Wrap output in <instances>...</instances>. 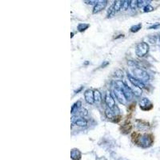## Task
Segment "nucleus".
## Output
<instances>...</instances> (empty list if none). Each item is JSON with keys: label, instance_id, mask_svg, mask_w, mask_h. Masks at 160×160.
<instances>
[{"label": "nucleus", "instance_id": "nucleus-1", "mask_svg": "<svg viewBox=\"0 0 160 160\" xmlns=\"http://www.w3.org/2000/svg\"><path fill=\"white\" fill-rule=\"evenodd\" d=\"M115 84H116V87L119 88L121 91L123 92L124 95L127 98V100H130L133 98L134 94L131 91V89L127 84H125L123 82L118 80V81L115 82Z\"/></svg>", "mask_w": 160, "mask_h": 160}, {"label": "nucleus", "instance_id": "nucleus-2", "mask_svg": "<svg viewBox=\"0 0 160 160\" xmlns=\"http://www.w3.org/2000/svg\"><path fill=\"white\" fill-rule=\"evenodd\" d=\"M134 73V78H135L136 79H138L140 82H147L149 80V75L146 72L145 70L140 69L139 67H136L133 70Z\"/></svg>", "mask_w": 160, "mask_h": 160}, {"label": "nucleus", "instance_id": "nucleus-3", "mask_svg": "<svg viewBox=\"0 0 160 160\" xmlns=\"http://www.w3.org/2000/svg\"><path fill=\"white\" fill-rule=\"evenodd\" d=\"M148 51H149V46L146 42H140L136 47L135 53L139 57H144L147 54Z\"/></svg>", "mask_w": 160, "mask_h": 160}, {"label": "nucleus", "instance_id": "nucleus-4", "mask_svg": "<svg viewBox=\"0 0 160 160\" xmlns=\"http://www.w3.org/2000/svg\"><path fill=\"white\" fill-rule=\"evenodd\" d=\"M114 93H115V97H116V99L118 100L119 103H122V104H126V103H127V98L125 97L123 92L121 91L119 88L115 87V89H114Z\"/></svg>", "mask_w": 160, "mask_h": 160}, {"label": "nucleus", "instance_id": "nucleus-5", "mask_svg": "<svg viewBox=\"0 0 160 160\" xmlns=\"http://www.w3.org/2000/svg\"><path fill=\"white\" fill-rule=\"evenodd\" d=\"M139 106H140V108L142 109V111H150L153 107V104L148 99L144 98V99H142L140 101Z\"/></svg>", "mask_w": 160, "mask_h": 160}, {"label": "nucleus", "instance_id": "nucleus-6", "mask_svg": "<svg viewBox=\"0 0 160 160\" xmlns=\"http://www.w3.org/2000/svg\"><path fill=\"white\" fill-rule=\"evenodd\" d=\"M105 103L108 106L110 109H114L115 107V99H113V97L111 96V94L110 93L109 91H107L106 94V97H105Z\"/></svg>", "mask_w": 160, "mask_h": 160}, {"label": "nucleus", "instance_id": "nucleus-7", "mask_svg": "<svg viewBox=\"0 0 160 160\" xmlns=\"http://www.w3.org/2000/svg\"><path fill=\"white\" fill-rule=\"evenodd\" d=\"M107 1H100L95 4V6H94L93 14H97V13L102 11L103 9H105V7L107 5Z\"/></svg>", "mask_w": 160, "mask_h": 160}, {"label": "nucleus", "instance_id": "nucleus-8", "mask_svg": "<svg viewBox=\"0 0 160 160\" xmlns=\"http://www.w3.org/2000/svg\"><path fill=\"white\" fill-rule=\"evenodd\" d=\"M85 99L87 101V103L89 104H94V91L91 89H88L85 91L84 93Z\"/></svg>", "mask_w": 160, "mask_h": 160}, {"label": "nucleus", "instance_id": "nucleus-9", "mask_svg": "<svg viewBox=\"0 0 160 160\" xmlns=\"http://www.w3.org/2000/svg\"><path fill=\"white\" fill-rule=\"evenodd\" d=\"M128 79H129V81L130 82V83L134 86H135L137 87L140 88V89H142V88L145 87V85L143 82H140L138 79H136L135 78H134L133 76H131L130 75H128Z\"/></svg>", "mask_w": 160, "mask_h": 160}, {"label": "nucleus", "instance_id": "nucleus-10", "mask_svg": "<svg viewBox=\"0 0 160 160\" xmlns=\"http://www.w3.org/2000/svg\"><path fill=\"white\" fill-rule=\"evenodd\" d=\"M70 157H71L72 160H80L81 152L78 149H73L70 152Z\"/></svg>", "mask_w": 160, "mask_h": 160}, {"label": "nucleus", "instance_id": "nucleus-11", "mask_svg": "<svg viewBox=\"0 0 160 160\" xmlns=\"http://www.w3.org/2000/svg\"><path fill=\"white\" fill-rule=\"evenodd\" d=\"M131 128H132V126H131V124L130 123H127V121L121 127V130H122V132L124 134H127L129 133L131 130Z\"/></svg>", "mask_w": 160, "mask_h": 160}, {"label": "nucleus", "instance_id": "nucleus-12", "mask_svg": "<svg viewBox=\"0 0 160 160\" xmlns=\"http://www.w3.org/2000/svg\"><path fill=\"white\" fill-rule=\"evenodd\" d=\"M73 123H75V125H77V126H79V127H85V126L87 125V120L83 118H80V117H79L78 119H76Z\"/></svg>", "mask_w": 160, "mask_h": 160}, {"label": "nucleus", "instance_id": "nucleus-13", "mask_svg": "<svg viewBox=\"0 0 160 160\" xmlns=\"http://www.w3.org/2000/svg\"><path fill=\"white\" fill-rule=\"evenodd\" d=\"M123 1H119V0L115 1L114 4H113V7H114V10H115V12L119 11L123 8Z\"/></svg>", "mask_w": 160, "mask_h": 160}, {"label": "nucleus", "instance_id": "nucleus-14", "mask_svg": "<svg viewBox=\"0 0 160 160\" xmlns=\"http://www.w3.org/2000/svg\"><path fill=\"white\" fill-rule=\"evenodd\" d=\"M81 106H82V103L80 102V101L76 102V103L73 105L72 107H71V113H72V114L75 113V112L77 113V112L79 111V110L82 108Z\"/></svg>", "mask_w": 160, "mask_h": 160}, {"label": "nucleus", "instance_id": "nucleus-15", "mask_svg": "<svg viewBox=\"0 0 160 160\" xmlns=\"http://www.w3.org/2000/svg\"><path fill=\"white\" fill-rule=\"evenodd\" d=\"M105 114H106V116L107 117V118H109V119H111V120H114V118H115V117L116 116V115H115V113H114V111H112L111 109H106V111H105Z\"/></svg>", "mask_w": 160, "mask_h": 160}, {"label": "nucleus", "instance_id": "nucleus-16", "mask_svg": "<svg viewBox=\"0 0 160 160\" xmlns=\"http://www.w3.org/2000/svg\"><path fill=\"white\" fill-rule=\"evenodd\" d=\"M94 102L95 103H100L101 102V93L98 90H94Z\"/></svg>", "mask_w": 160, "mask_h": 160}, {"label": "nucleus", "instance_id": "nucleus-17", "mask_svg": "<svg viewBox=\"0 0 160 160\" xmlns=\"http://www.w3.org/2000/svg\"><path fill=\"white\" fill-rule=\"evenodd\" d=\"M87 115H88V111L85 108H81L79 111L76 113V116L80 117V118L87 116Z\"/></svg>", "mask_w": 160, "mask_h": 160}, {"label": "nucleus", "instance_id": "nucleus-18", "mask_svg": "<svg viewBox=\"0 0 160 160\" xmlns=\"http://www.w3.org/2000/svg\"><path fill=\"white\" fill-rule=\"evenodd\" d=\"M90 25L89 24H86V23H81V24H79L78 26V30L80 31V32H82V31H84L86 29H87L88 27H89Z\"/></svg>", "mask_w": 160, "mask_h": 160}, {"label": "nucleus", "instance_id": "nucleus-19", "mask_svg": "<svg viewBox=\"0 0 160 160\" xmlns=\"http://www.w3.org/2000/svg\"><path fill=\"white\" fill-rule=\"evenodd\" d=\"M141 27H142V24H141V23H139V24L138 25H135V26H133V27L130 28V31L133 32V33H135V32L139 31V30L141 29Z\"/></svg>", "mask_w": 160, "mask_h": 160}, {"label": "nucleus", "instance_id": "nucleus-20", "mask_svg": "<svg viewBox=\"0 0 160 160\" xmlns=\"http://www.w3.org/2000/svg\"><path fill=\"white\" fill-rule=\"evenodd\" d=\"M138 6V1L137 0H131L130 1V7L132 10H135Z\"/></svg>", "mask_w": 160, "mask_h": 160}, {"label": "nucleus", "instance_id": "nucleus-21", "mask_svg": "<svg viewBox=\"0 0 160 160\" xmlns=\"http://www.w3.org/2000/svg\"><path fill=\"white\" fill-rule=\"evenodd\" d=\"M153 10H154L153 6H151L150 4H148V5H147V6L143 7V11L144 12H151Z\"/></svg>", "mask_w": 160, "mask_h": 160}, {"label": "nucleus", "instance_id": "nucleus-22", "mask_svg": "<svg viewBox=\"0 0 160 160\" xmlns=\"http://www.w3.org/2000/svg\"><path fill=\"white\" fill-rule=\"evenodd\" d=\"M115 13V10H114V7H113V6H111L110 7V9H109L108 11V13H107V18H111V17H112Z\"/></svg>", "mask_w": 160, "mask_h": 160}, {"label": "nucleus", "instance_id": "nucleus-23", "mask_svg": "<svg viewBox=\"0 0 160 160\" xmlns=\"http://www.w3.org/2000/svg\"><path fill=\"white\" fill-rule=\"evenodd\" d=\"M147 2L148 1H143V0H141V1H140V0H139V1H138V6H139V7H142L144 5L147 6L148 4H147V3H147Z\"/></svg>", "mask_w": 160, "mask_h": 160}, {"label": "nucleus", "instance_id": "nucleus-24", "mask_svg": "<svg viewBox=\"0 0 160 160\" xmlns=\"http://www.w3.org/2000/svg\"><path fill=\"white\" fill-rule=\"evenodd\" d=\"M128 6H130V1H123V8L124 10H127L128 8Z\"/></svg>", "mask_w": 160, "mask_h": 160}, {"label": "nucleus", "instance_id": "nucleus-25", "mask_svg": "<svg viewBox=\"0 0 160 160\" xmlns=\"http://www.w3.org/2000/svg\"><path fill=\"white\" fill-rule=\"evenodd\" d=\"M121 118H122V116H121V115H116V116L115 117V118H114L113 122H115V123H118V122H119V121L121 120Z\"/></svg>", "mask_w": 160, "mask_h": 160}, {"label": "nucleus", "instance_id": "nucleus-26", "mask_svg": "<svg viewBox=\"0 0 160 160\" xmlns=\"http://www.w3.org/2000/svg\"><path fill=\"white\" fill-rule=\"evenodd\" d=\"M160 27L159 23H157V24H154L153 26H151V27H149V29H157L159 27Z\"/></svg>", "mask_w": 160, "mask_h": 160}, {"label": "nucleus", "instance_id": "nucleus-27", "mask_svg": "<svg viewBox=\"0 0 160 160\" xmlns=\"http://www.w3.org/2000/svg\"><path fill=\"white\" fill-rule=\"evenodd\" d=\"M84 3H87V4H93V3H97V1H84Z\"/></svg>", "mask_w": 160, "mask_h": 160}]
</instances>
